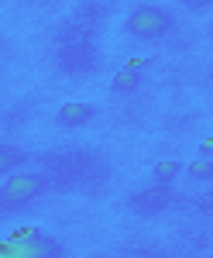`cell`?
I'll return each mask as SVG.
<instances>
[{
  "instance_id": "6da1fadb",
  "label": "cell",
  "mask_w": 213,
  "mask_h": 258,
  "mask_svg": "<svg viewBox=\"0 0 213 258\" xmlns=\"http://www.w3.org/2000/svg\"><path fill=\"white\" fill-rule=\"evenodd\" d=\"M48 193V176L41 172H14L0 186V214H14Z\"/></svg>"
},
{
  "instance_id": "7a4b0ae2",
  "label": "cell",
  "mask_w": 213,
  "mask_h": 258,
  "mask_svg": "<svg viewBox=\"0 0 213 258\" xmlns=\"http://www.w3.org/2000/svg\"><path fill=\"white\" fill-rule=\"evenodd\" d=\"M172 11H165V7H158V4H141L134 7L127 18H124V35H131V38H141V41H155L162 35H169L172 31Z\"/></svg>"
},
{
  "instance_id": "3957f363",
  "label": "cell",
  "mask_w": 213,
  "mask_h": 258,
  "mask_svg": "<svg viewBox=\"0 0 213 258\" xmlns=\"http://www.w3.org/2000/svg\"><path fill=\"white\" fill-rule=\"evenodd\" d=\"M62 248H58L55 238H48V234H14V238L0 241V255L7 258H55Z\"/></svg>"
},
{
  "instance_id": "277c9868",
  "label": "cell",
  "mask_w": 213,
  "mask_h": 258,
  "mask_svg": "<svg viewBox=\"0 0 213 258\" xmlns=\"http://www.w3.org/2000/svg\"><path fill=\"white\" fill-rule=\"evenodd\" d=\"M90 120H97V107H93V103H65V107H58V114H55V124L62 131L83 127V124H90Z\"/></svg>"
},
{
  "instance_id": "5b68a950",
  "label": "cell",
  "mask_w": 213,
  "mask_h": 258,
  "mask_svg": "<svg viewBox=\"0 0 213 258\" xmlns=\"http://www.w3.org/2000/svg\"><path fill=\"white\" fill-rule=\"evenodd\" d=\"M169 200H172V197H169V186H162V182H158V189H148V193H134V197H131V210L148 217V214L165 210V207H169Z\"/></svg>"
},
{
  "instance_id": "8992f818",
  "label": "cell",
  "mask_w": 213,
  "mask_h": 258,
  "mask_svg": "<svg viewBox=\"0 0 213 258\" xmlns=\"http://www.w3.org/2000/svg\"><path fill=\"white\" fill-rule=\"evenodd\" d=\"M137 86H141V69H131V66H124L120 73L114 76V83H110V90L114 93H137Z\"/></svg>"
},
{
  "instance_id": "52a82bcc",
  "label": "cell",
  "mask_w": 213,
  "mask_h": 258,
  "mask_svg": "<svg viewBox=\"0 0 213 258\" xmlns=\"http://www.w3.org/2000/svg\"><path fill=\"white\" fill-rule=\"evenodd\" d=\"M18 165H24V152L11 148L7 141H0V176H4V172H14Z\"/></svg>"
},
{
  "instance_id": "ba28073f",
  "label": "cell",
  "mask_w": 213,
  "mask_h": 258,
  "mask_svg": "<svg viewBox=\"0 0 213 258\" xmlns=\"http://www.w3.org/2000/svg\"><path fill=\"white\" fill-rule=\"evenodd\" d=\"M179 172H182V162L169 159V162H158L155 169H152V179H155V182H162V186H169V182H172Z\"/></svg>"
},
{
  "instance_id": "9c48e42d",
  "label": "cell",
  "mask_w": 213,
  "mask_h": 258,
  "mask_svg": "<svg viewBox=\"0 0 213 258\" xmlns=\"http://www.w3.org/2000/svg\"><path fill=\"white\" fill-rule=\"evenodd\" d=\"M182 172H189V179H210L213 176V162H210V155H203L199 162H193V165H182Z\"/></svg>"
},
{
  "instance_id": "30bf717a",
  "label": "cell",
  "mask_w": 213,
  "mask_h": 258,
  "mask_svg": "<svg viewBox=\"0 0 213 258\" xmlns=\"http://www.w3.org/2000/svg\"><path fill=\"white\" fill-rule=\"evenodd\" d=\"M186 4H193V7H203V4H206V0H186Z\"/></svg>"
}]
</instances>
